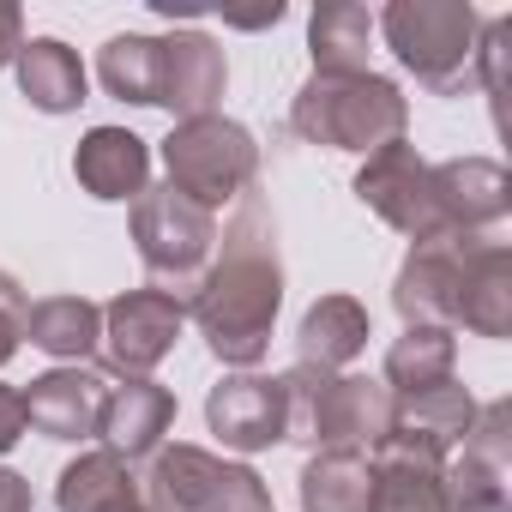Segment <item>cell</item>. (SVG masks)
<instances>
[{"instance_id":"cell-2","label":"cell","mask_w":512,"mask_h":512,"mask_svg":"<svg viewBox=\"0 0 512 512\" xmlns=\"http://www.w3.org/2000/svg\"><path fill=\"white\" fill-rule=\"evenodd\" d=\"M410 127V97L386 73H314L290 103V133L326 151L374 157Z\"/></svg>"},{"instance_id":"cell-19","label":"cell","mask_w":512,"mask_h":512,"mask_svg":"<svg viewBox=\"0 0 512 512\" xmlns=\"http://www.w3.org/2000/svg\"><path fill=\"white\" fill-rule=\"evenodd\" d=\"M368 338H374V320L356 296H320L296 326V362L320 374H344L368 350Z\"/></svg>"},{"instance_id":"cell-4","label":"cell","mask_w":512,"mask_h":512,"mask_svg":"<svg viewBox=\"0 0 512 512\" xmlns=\"http://www.w3.org/2000/svg\"><path fill=\"white\" fill-rule=\"evenodd\" d=\"M163 169L175 193H187L199 211L217 217L223 205L247 199L253 181H260V139L241 121H229L223 109L199 121H175L163 139Z\"/></svg>"},{"instance_id":"cell-14","label":"cell","mask_w":512,"mask_h":512,"mask_svg":"<svg viewBox=\"0 0 512 512\" xmlns=\"http://www.w3.org/2000/svg\"><path fill=\"white\" fill-rule=\"evenodd\" d=\"M19 398H25V422L37 434H49V440H97L109 380L97 368H49Z\"/></svg>"},{"instance_id":"cell-3","label":"cell","mask_w":512,"mask_h":512,"mask_svg":"<svg viewBox=\"0 0 512 512\" xmlns=\"http://www.w3.org/2000/svg\"><path fill=\"white\" fill-rule=\"evenodd\" d=\"M374 31L386 37L398 67L434 97H458L476 79L482 13L470 0H392V7L374 19Z\"/></svg>"},{"instance_id":"cell-24","label":"cell","mask_w":512,"mask_h":512,"mask_svg":"<svg viewBox=\"0 0 512 512\" xmlns=\"http://www.w3.org/2000/svg\"><path fill=\"white\" fill-rule=\"evenodd\" d=\"M368 43H374V13L356 0H326L308 13L314 73H368Z\"/></svg>"},{"instance_id":"cell-5","label":"cell","mask_w":512,"mask_h":512,"mask_svg":"<svg viewBox=\"0 0 512 512\" xmlns=\"http://www.w3.org/2000/svg\"><path fill=\"white\" fill-rule=\"evenodd\" d=\"M145 512H272L266 476L205 446H157L139 476Z\"/></svg>"},{"instance_id":"cell-11","label":"cell","mask_w":512,"mask_h":512,"mask_svg":"<svg viewBox=\"0 0 512 512\" xmlns=\"http://www.w3.org/2000/svg\"><path fill=\"white\" fill-rule=\"evenodd\" d=\"M482 235H446V241H422L404 253V266L392 278V308L404 314V326H446L458 320V272L464 253Z\"/></svg>"},{"instance_id":"cell-18","label":"cell","mask_w":512,"mask_h":512,"mask_svg":"<svg viewBox=\"0 0 512 512\" xmlns=\"http://www.w3.org/2000/svg\"><path fill=\"white\" fill-rule=\"evenodd\" d=\"M476 338H512V253L500 241H476L458 272V320L452 332Z\"/></svg>"},{"instance_id":"cell-34","label":"cell","mask_w":512,"mask_h":512,"mask_svg":"<svg viewBox=\"0 0 512 512\" xmlns=\"http://www.w3.org/2000/svg\"><path fill=\"white\" fill-rule=\"evenodd\" d=\"M121 512H145V500H133V506H121Z\"/></svg>"},{"instance_id":"cell-29","label":"cell","mask_w":512,"mask_h":512,"mask_svg":"<svg viewBox=\"0 0 512 512\" xmlns=\"http://www.w3.org/2000/svg\"><path fill=\"white\" fill-rule=\"evenodd\" d=\"M25 320H31V290L13 278V272H0V368H7L25 344Z\"/></svg>"},{"instance_id":"cell-15","label":"cell","mask_w":512,"mask_h":512,"mask_svg":"<svg viewBox=\"0 0 512 512\" xmlns=\"http://www.w3.org/2000/svg\"><path fill=\"white\" fill-rule=\"evenodd\" d=\"M434 199L446 235H482L512 211V175L494 157H452L434 163Z\"/></svg>"},{"instance_id":"cell-6","label":"cell","mask_w":512,"mask_h":512,"mask_svg":"<svg viewBox=\"0 0 512 512\" xmlns=\"http://www.w3.org/2000/svg\"><path fill=\"white\" fill-rule=\"evenodd\" d=\"M133 247H139V266L151 272V290L187 302L211 266V253H217V217L199 211L169 181L145 187L133 199Z\"/></svg>"},{"instance_id":"cell-1","label":"cell","mask_w":512,"mask_h":512,"mask_svg":"<svg viewBox=\"0 0 512 512\" xmlns=\"http://www.w3.org/2000/svg\"><path fill=\"white\" fill-rule=\"evenodd\" d=\"M284 314V260H278V217L260 193L235 199V217L217 235V253L199 278V290L187 296V320L199 326L205 350L235 368L253 374L272 350Z\"/></svg>"},{"instance_id":"cell-23","label":"cell","mask_w":512,"mask_h":512,"mask_svg":"<svg viewBox=\"0 0 512 512\" xmlns=\"http://www.w3.org/2000/svg\"><path fill=\"white\" fill-rule=\"evenodd\" d=\"M296 494H302V512H374V458L320 446L302 464Z\"/></svg>"},{"instance_id":"cell-9","label":"cell","mask_w":512,"mask_h":512,"mask_svg":"<svg viewBox=\"0 0 512 512\" xmlns=\"http://www.w3.org/2000/svg\"><path fill=\"white\" fill-rule=\"evenodd\" d=\"M398 428V398L386 392V380L368 374H326L320 404H314V452L338 446V452H362L374 458Z\"/></svg>"},{"instance_id":"cell-30","label":"cell","mask_w":512,"mask_h":512,"mask_svg":"<svg viewBox=\"0 0 512 512\" xmlns=\"http://www.w3.org/2000/svg\"><path fill=\"white\" fill-rule=\"evenodd\" d=\"M25 398H19V386H0V452H13L19 440H25Z\"/></svg>"},{"instance_id":"cell-33","label":"cell","mask_w":512,"mask_h":512,"mask_svg":"<svg viewBox=\"0 0 512 512\" xmlns=\"http://www.w3.org/2000/svg\"><path fill=\"white\" fill-rule=\"evenodd\" d=\"M278 19H284V7H278V0H272L266 13H229V25H235V31H266V25H278Z\"/></svg>"},{"instance_id":"cell-31","label":"cell","mask_w":512,"mask_h":512,"mask_svg":"<svg viewBox=\"0 0 512 512\" xmlns=\"http://www.w3.org/2000/svg\"><path fill=\"white\" fill-rule=\"evenodd\" d=\"M25 49V7H13V0H0V67H13Z\"/></svg>"},{"instance_id":"cell-32","label":"cell","mask_w":512,"mask_h":512,"mask_svg":"<svg viewBox=\"0 0 512 512\" xmlns=\"http://www.w3.org/2000/svg\"><path fill=\"white\" fill-rule=\"evenodd\" d=\"M0 512H37L31 482H25L19 470H0Z\"/></svg>"},{"instance_id":"cell-26","label":"cell","mask_w":512,"mask_h":512,"mask_svg":"<svg viewBox=\"0 0 512 512\" xmlns=\"http://www.w3.org/2000/svg\"><path fill=\"white\" fill-rule=\"evenodd\" d=\"M470 422H476V398H470V386H464L458 374L440 380V386H428V392L398 398V428H404V434H422V440H434V446H446V452L470 434Z\"/></svg>"},{"instance_id":"cell-8","label":"cell","mask_w":512,"mask_h":512,"mask_svg":"<svg viewBox=\"0 0 512 512\" xmlns=\"http://www.w3.org/2000/svg\"><path fill=\"white\" fill-rule=\"evenodd\" d=\"M187 326V302L163 296V290H121L103 308V362L121 380H151V368L181 344Z\"/></svg>"},{"instance_id":"cell-25","label":"cell","mask_w":512,"mask_h":512,"mask_svg":"<svg viewBox=\"0 0 512 512\" xmlns=\"http://www.w3.org/2000/svg\"><path fill=\"white\" fill-rule=\"evenodd\" d=\"M458 368V332L446 326H404L386 350V392L392 398H410V392H428L440 380H452Z\"/></svg>"},{"instance_id":"cell-12","label":"cell","mask_w":512,"mask_h":512,"mask_svg":"<svg viewBox=\"0 0 512 512\" xmlns=\"http://www.w3.org/2000/svg\"><path fill=\"white\" fill-rule=\"evenodd\" d=\"M205 422L229 452H266L284 440V386L278 374H223L205 392Z\"/></svg>"},{"instance_id":"cell-13","label":"cell","mask_w":512,"mask_h":512,"mask_svg":"<svg viewBox=\"0 0 512 512\" xmlns=\"http://www.w3.org/2000/svg\"><path fill=\"white\" fill-rule=\"evenodd\" d=\"M440 470H446V446L392 428V440L374 452V512H452Z\"/></svg>"},{"instance_id":"cell-17","label":"cell","mask_w":512,"mask_h":512,"mask_svg":"<svg viewBox=\"0 0 512 512\" xmlns=\"http://www.w3.org/2000/svg\"><path fill=\"white\" fill-rule=\"evenodd\" d=\"M169 428H175V392L169 386H157V380H121V386H109L97 440L115 458H127V464L151 458L169 440Z\"/></svg>"},{"instance_id":"cell-20","label":"cell","mask_w":512,"mask_h":512,"mask_svg":"<svg viewBox=\"0 0 512 512\" xmlns=\"http://www.w3.org/2000/svg\"><path fill=\"white\" fill-rule=\"evenodd\" d=\"M13 73H19V97H25L37 115H73V109L85 103V91H91L79 49L61 43V37H25Z\"/></svg>"},{"instance_id":"cell-22","label":"cell","mask_w":512,"mask_h":512,"mask_svg":"<svg viewBox=\"0 0 512 512\" xmlns=\"http://www.w3.org/2000/svg\"><path fill=\"white\" fill-rule=\"evenodd\" d=\"M139 500V476L127 458H115L109 446L79 452L61 476H55V506L61 512H121Z\"/></svg>"},{"instance_id":"cell-7","label":"cell","mask_w":512,"mask_h":512,"mask_svg":"<svg viewBox=\"0 0 512 512\" xmlns=\"http://www.w3.org/2000/svg\"><path fill=\"white\" fill-rule=\"evenodd\" d=\"M356 199H362L380 223H392L410 247L446 241L440 199H434V163H428L410 139L380 145L374 157H362V169H356Z\"/></svg>"},{"instance_id":"cell-21","label":"cell","mask_w":512,"mask_h":512,"mask_svg":"<svg viewBox=\"0 0 512 512\" xmlns=\"http://www.w3.org/2000/svg\"><path fill=\"white\" fill-rule=\"evenodd\" d=\"M25 338L43 356H55L61 368H85V356L103 350V308L85 296H43V302H31Z\"/></svg>"},{"instance_id":"cell-28","label":"cell","mask_w":512,"mask_h":512,"mask_svg":"<svg viewBox=\"0 0 512 512\" xmlns=\"http://www.w3.org/2000/svg\"><path fill=\"white\" fill-rule=\"evenodd\" d=\"M512 464L500 458H482V452H446V470H440V488H446V506L452 512H512V482H506Z\"/></svg>"},{"instance_id":"cell-27","label":"cell","mask_w":512,"mask_h":512,"mask_svg":"<svg viewBox=\"0 0 512 512\" xmlns=\"http://www.w3.org/2000/svg\"><path fill=\"white\" fill-rule=\"evenodd\" d=\"M97 79L115 103H133V109H157V37H109L103 55H97Z\"/></svg>"},{"instance_id":"cell-10","label":"cell","mask_w":512,"mask_h":512,"mask_svg":"<svg viewBox=\"0 0 512 512\" xmlns=\"http://www.w3.org/2000/svg\"><path fill=\"white\" fill-rule=\"evenodd\" d=\"M223 85H229V61H223L217 37H205V31L157 37V109H169L175 121L217 115Z\"/></svg>"},{"instance_id":"cell-16","label":"cell","mask_w":512,"mask_h":512,"mask_svg":"<svg viewBox=\"0 0 512 512\" xmlns=\"http://www.w3.org/2000/svg\"><path fill=\"white\" fill-rule=\"evenodd\" d=\"M73 175L103 205H133L151 187V145L133 127H91L73 151Z\"/></svg>"}]
</instances>
